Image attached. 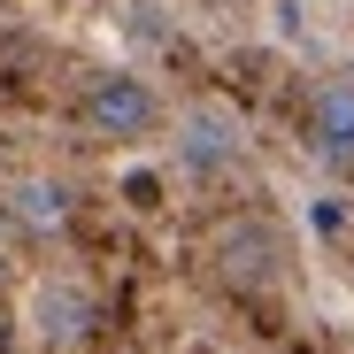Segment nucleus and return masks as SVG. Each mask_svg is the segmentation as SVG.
<instances>
[{
	"mask_svg": "<svg viewBox=\"0 0 354 354\" xmlns=\"http://www.w3.org/2000/svg\"><path fill=\"white\" fill-rule=\"evenodd\" d=\"M77 131L93 147H147V139L169 131V100L139 70H93L85 93H77Z\"/></svg>",
	"mask_w": 354,
	"mask_h": 354,
	"instance_id": "f257e3e1",
	"label": "nucleus"
},
{
	"mask_svg": "<svg viewBox=\"0 0 354 354\" xmlns=\"http://www.w3.org/2000/svg\"><path fill=\"white\" fill-rule=\"evenodd\" d=\"M31 324H39V339H46L54 354H70V346L93 339L100 301H93V285H85V277H46V285L31 292Z\"/></svg>",
	"mask_w": 354,
	"mask_h": 354,
	"instance_id": "423d86ee",
	"label": "nucleus"
},
{
	"mask_svg": "<svg viewBox=\"0 0 354 354\" xmlns=\"http://www.w3.org/2000/svg\"><path fill=\"white\" fill-rule=\"evenodd\" d=\"M301 139H308V154H316L331 177H354V70H339V77H324V85L308 93Z\"/></svg>",
	"mask_w": 354,
	"mask_h": 354,
	"instance_id": "39448f33",
	"label": "nucleus"
},
{
	"mask_svg": "<svg viewBox=\"0 0 354 354\" xmlns=\"http://www.w3.org/2000/svg\"><path fill=\"white\" fill-rule=\"evenodd\" d=\"M208 270L231 285V292H247V301H262V292L285 285V239H277V223L270 216H223L208 231Z\"/></svg>",
	"mask_w": 354,
	"mask_h": 354,
	"instance_id": "7ed1b4c3",
	"label": "nucleus"
},
{
	"mask_svg": "<svg viewBox=\"0 0 354 354\" xmlns=\"http://www.w3.org/2000/svg\"><path fill=\"white\" fill-rule=\"evenodd\" d=\"M169 154L185 177H201V185H216V177H231L247 162V124L231 100H185L169 108Z\"/></svg>",
	"mask_w": 354,
	"mask_h": 354,
	"instance_id": "f03ea898",
	"label": "nucleus"
},
{
	"mask_svg": "<svg viewBox=\"0 0 354 354\" xmlns=\"http://www.w3.org/2000/svg\"><path fill=\"white\" fill-rule=\"evenodd\" d=\"M0 223H8L24 247H62L77 231V185L62 169H24V177L0 185Z\"/></svg>",
	"mask_w": 354,
	"mask_h": 354,
	"instance_id": "20e7f679",
	"label": "nucleus"
}]
</instances>
